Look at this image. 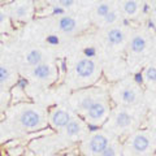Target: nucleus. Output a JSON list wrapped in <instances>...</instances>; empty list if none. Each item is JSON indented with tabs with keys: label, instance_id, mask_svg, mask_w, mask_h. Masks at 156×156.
Here are the masks:
<instances>
[{
	"label": "nucleus",
	"instance_id": "f03ea898",
	"mask_svg": "<svg viewBox=\"0 0 156 156\" xmlns=\"http://www.w3.org/2000/svg\"><path fill=\"white\" fill-rule=\"evenodd\" d=\"M74 74L77 80H80L81 82H85V85L87 83L90 85L94 81H96V78L100 76V66L92 58L82 57L76 62Z\"/></svg>",
	"mask_w": 156,
	"mask_h": 156
},
{
	"label": "nucleus",
	"instance_id": "6ab92c4d",
	"mask_svg": "<svg viewBox=\"0 0 156 156\" xmlns=\"http://www.w3.org/2000/svg\"><path fill=\"white\" fill-rule=\"evenodd\" d=\"M120 12H119V9H116L113 8L112 11L107 14V16L104 18H101V22H103V25L105 26H111V25H115V23L119 21V18H120Z\"/></svg>",
	"mask_w": 156,
	"mask_h": 156
},
{
	"label": "nucleus",
	"instance_id": "2eb2a0df",
	"mask_svg": "<svg viewBox=\"0 0 156 156\" xmlns=\"http://www.w3.org/2000/svg\"><path fill=\"white\" fill-rule=\"evenodd\" d=\"M140 8H142V3L135 2V0H126V2L120 3V9L124 14L128 17H135L139 13Z\"/></svg>",
	"mask_w": 156,
	"mask_h": 156
},
{
	"label": "nucleus",
	"instance_id": "393cba45",
	"mask_svg": "<svg viewBox=\"0 0 156 156\" xmlns=\"http://www.w3.org/2000/svg\"><path fill=\"white\" fill-rule=\"evenodd\" d=\"M23 156H34V154L29 151V152H25V155H23Z\"/></svg>",
	"mask_w": 156,
	"mask_h": 156
},
{
	"label": "nucleus",
	"instance_id": "9d476101",
	"mask_svg": "<svg viewBox=\"0 0 156 156\" xmlns=\"http://www.w3.org/2000/svg\"><path fill=\"white\" fill-rule=\"evenodd\" d=\"M20 122L26 129H39L43 125V117L35 109H25L20 116Z\"/></svg>",
	"mask_w": 156,
	"mask_h": 156
},
{
	"label": "nucleus",
	"instance_id": "f8f14e48",
	"mask_svg": "<svg viewBox=\"0 0 156 156\" xmlns=\"http://www.w3.org/2000/svg\"><path fill=\"white\" fill-rule=\"evenodd\" d=\"M31 74L34 78H37L39 81H50L51 78L55 76V69L50 64H39L33 68Z\"/></svg>",
	"mask_w": 156,
	"mask_h": 156
},
{
	"label": "nucleus",
	"instance_id": "6e6552de",
	"mask_svg": "<svg viewBox=\"0 0 156 156\" xmlns=\"http://www.w3.org/2000/svg\"><path fill=\"white\" fill-rule=\"evenodd\" d=\"M98 100H100V99H99V95H98L96 90H94V89L85 90L80 94L78 99H76L74 108L77 112H80V113H86L90 107Z\"/></svg>",
	"mask_w": 156,
	"mask_h": 156
},
{
	"label": "nucleus",
	"instance_id": "f3484780",
	"mask_svg": "<svg viewBox=\"0 0 156 156\" xmlns=\"http://www.w3.org/2000/svg\"><path fill=\"white\" fill-rule=\"evenodd\" d=\"M42 60H43V53L41 50H31L26 55V62L31 66H37L42 64Z\"/></svg>",
	"mask_w": 156,
	"mask_h": 156
},
{
	"label": "nucleus",
	"instance_id": "412c9836",
	"mask_svg": "<svg viewBox=\"0 0 156 156\" xmlns=\"http://www.w3.org/2000/svg\"><path fill=\"white\" fill-rule=\"evenodd\" d=\"M11 78V72L4 65H0V85H4Z\"/></svg>",
	"mask_w": 156,
	"mask_h": 156
},
{
	"label": "nucleus",
	"instance_id": "9b49d317",
	"mask_svg": "<svg viewBox=\"0 0 156 156\" xmlns=\"http://www.w3.org/2000/svg\"><path fill=\"white\" fill-rule=\"evenodd\" d=\"M72 120L70 117V113L65 109H55L51 113V117H50V122L53 128H57V129H64L65 126L68 125V122Z\"/></svg>",
	"mask_w": 156,
	"mask_h": 156
},
{
	"label": "nucleus",
	"instance_id": "1a4fd4ad",
	"mask_svg": "<svg viewBox=\"0 0 156 156\" xmlns=\"http://www.w3.org/2000/svg\"><path fill=\"white\" fill-rule=\"evenodd\" d=\"M128 34L120 26H113L105 33V43L109 48H119L125 44Z\"/></svg>",
	"mask_w": 156,
	"mask_h": 156
},
{
	"label": "nucleus",
	"instance_id": "5701e85b",
	"mask_svg": "<svg viewBox=\"0 0 156 156\" xmlns=\"http://www.w3.org/2000/svg\"><path fill=\"white\" fill-rule=\"evenodd\" d=\"M60 4L64 8H70L73 4H76V2H73V0H62V2H60Z\"/></svg>",
	"mask_w": 156,
	"mask_h": 156
},
{
	"label": "nucleus",
	"instance_id": "bb28decb",
	"mask_svg": "<svg viewBox=\"0 0 156 156\" xmlns=\"http://www.w3.org/2000/svg\"><path fill=\"white\" fill-rule=\"evenodd\" d=\"M152 4H154V8L156 9V0H155V2H152Z\"/></svg>",
	"mask_w": 156,
	"mask_h": 156
},
{
	"label": "nucleus",
	"instance_id": "20e7f679",
	"mask_svg": "<svg viewBox=\"0 0 156 156\" xmlns=\"http://www.w3.org/2000/svg\"><path fill=\"white\" fill-rule=\"evenodd\" d=\"M109 116V105L104 99H100L92 104L85 113L86 121L92 125L104 124Z\"/></svg>",
	"mask_w": 156,
	"mask_h": 156
},
{
	"label": "nucleus",
	"instance_id": "a878e982",
	"mask_svg": "<svg viewBox=\"0 0 156 156\" xmlns=\"http://www.w3.org/2000/svg\"><path fill=\"white\" fill-rule=\"evenodd\" d=\"M154 46H155V52H156V37H155V41H154Z\"/></svg>",
	"mask_w": 156,
	"mask_h": 156
},
{
	"label": "nucleus",
	"instance_id": "39448f33",
	"mask_svg": "<svg viewBox=\"0 0 156 156\" xmlns=\"http://www.w3.org/2000/svg\"><path fill=\"white\" fill-rule=\"evenodd\" d=\"M150 39L142 31H136L130 37L129 43H128V52L129 56L133 57H139L143 56L148 50Z\"/></svg>",
	"mask_w": 156,
	"mask_h": 156
},
{
	"label": "nucleus",
	"instance_id": "a211bd4d",
	"mask_svg": "<svg viewBox=\"0 0 156 156\" xmlns=\"http://www.w3.org/2000/svg\"><path fill=\"white\" fill-rule=\"evenodd\" d=\"M29 14H30V5H27V4H21V5H17L12 11V16L14 18H17V20L26 18Z\"/></svg>",
	"mask_w": 156,
	"mask_h": 156
},
{
	"label": "nucleus",
	"instance_id": "dca6fc26",
	"mask_svg": "<svg viewBox=\"0 0 156 156\" xmlns=\"http://www.w3.org/2000/svg\"><path fill=\"white\" fill-rule=\"evenodd\" d=\"M143 81L148 87L156 89V66L148 65L143 72Z\"/></svg>",
	"mask_w": 156,
	"mask_h": 156
},
{
	"label": "nucleus",
	"instance_id": "0eeeda50",
	"mask_svg": "<svg viewBox=\"0 0 156 156\" xmlns=\"http://www.w3.org/2000/svg\"><path fill=\"white\" fill-rule=\"evenodd\" d=\"M151 143H152V136L147 131H138L130 138V147L133 152L138 155L147 152Z\"/></svg>",
	"mask_w": 156,
	"mask_h": 156
},
{
	"label": "nucleus",
	"instance_id": "7ed1b4c3",
	"mask_svg": "<svg viewBox=\"0 0 156 156\" xmlns=\"http://www.w3.org/2000/svg\"><path fill=\"white\" fill-rule=\"evenodd\" d=\"M133 122H134L133 115L124 108H119L108 116V119L105 121V128H108L111 131L120 133V131H125L129 128H131Z\"/></svg>",
	"mask_w": 156,
	"mask_h": 156
},
{
	"label": "nucleus",
	"instance_id": "4468645a",
	"mask_svg": "<svg viewBox=\"0 0 156 156\" xmlns=\"http://www.w3.org/2000/svg\"><path fill=\"white\" fill-rule=\"evenodd\" d=\"M65 134L70 138H76V136H80L85 130V125L80 119H72L68 125L64 128Z\"/></svg>",
	"mask_w": 156,
	"mask_h": 156
},
{
	"label": "nucleus",
	"instance_id": "f257e3e1",
	"mask_svg": "<svg viewBox=\"0 0 156 156\" xmlns=\"http://www.w3.org/2000/svg\"><path fill=\"white\" fill-rule=\"evenodd\" d=\"M112 98L122 105H135L142 98V91L133 81H122L112 90Z\"/></svg>",
	"mask_w": 156,
	"mask_h": 156
},
{
	"label": "nucleus",
	"instance_id": "ddd939ff",
	"mask_svg": "<svg viewBox=\"0 0 156 156\" xmlns=\"http://www.w3.org/2000/svg\"><path fill=\"white\" fill-rule=\"evenodd\" d=\"M57 27H58V30L64 34H73L77 31L78 22L72 16H61L57 20Z\"/></svg>",
	"mask_w": 156,
	"mask_h": 156
},
{
	"label": "nucleus",
	"instance_id": "423d86ee",
	"mask_svg": "<svg viewBox=\"0 0 156 156\" xmlns=\"http://www.w3.org/2000/svg\"><path fill=\"white\" fill-rule=\"evenodd\" d=\"M109 138L104 133H94L89 136L85 146V151L89 156H100L101 152L108 147Z\"/></svg>",
	"mask_w": 156,
	"mask_h": 156
},
{
	"label": "nucleus",
	"instance_id": "b1692460",
	"mask_svg": "<svg viewBox=\"0 0 156 156\" xmlns=\"http://www.w3.org/2000/svg\"><path fill=\"white\" fill-rule=\"evenodd\" d=\"M4 20H5V14H4L3 11L0 9V25H2V23L4 22Z\"/></svg>",
	"mask_w": 156,
	"mask_h": 156
},
{
	"label": "nucleus",
	"instance_id": "4be33fe9",
	"mask_svg": "<svg viewBox=\"0 0 156 156\" xmlns=\"http://www.w3.org/2000/svg\"><path fill=\"white\" fill-rule=\"evenodd\" d=\"M100 156H117V146L109 143L108 147H107L103 152H101Z\"/></svg>",
	"mask_w": 156,
	"mask_h": 156
},
{
	"label": "nucleus",
	"instance_id": "aec40b11",
	"mask_svg": "<svg viewBox=\"0 0 156 156\" xmlns=\"http://www.w3.org/2000/svg\"><path fill=\"white\" fill-rule=\"evenodd\" d=\"M112 9H113V5L112 3H99L96 5V9H95V14L99 18H104L107 14H108Z\"/></svg>",
	"mask_w": 156,
	"mask_h": 156
}]
</instances>
